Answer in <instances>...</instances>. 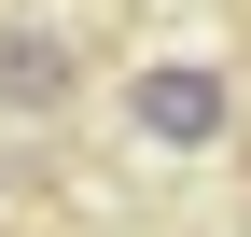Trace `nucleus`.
Wrapping results in <instances>:
<instances>
[{
    "label": "nucleus",
    "mask_w": 251,
    "mask_h": 237,
    "mask_svg": "<svg viewBox=\"0 0 251 237\" xmlns=\"http://www.w3.org/2000/svg\"><path fill=\"white\" fill-rule=\"evenodd\" d=\"M126 126H140L153 154H209V140L237 126V70H209V56H168V70H140Z\"/></svg>",
    "instance_id": "obj_2"
},
{
    "label": "nucleus",
    "mask_w": 251,
    "mask_h": 237,
    "mask_svg": "<svg viewBox=\"0 0 251 237\" xmlns=\"http://www.w3.org/2000/svg\"><path fill=\"white\" fill-rule=\"evenodd\" d=\"M84 98V28L70 14H0V112L14 126H56Z\"/></svg>",
    "instance_id": "obj_1"
},
{
    "label": "nucleus",
    "mask_w": 251,
    "mask_h": 237,
    "mask_svg": "<svg viewBox=\"0 0 251 237\" xmlns=\"http://www.w3.org/2000/svg\"><path fill=\"white\" fill-rule=\"evenodd\" d=\"M0 14H42V0H0Z\"/></svg>",
    "instance_id": "obj_3"
}]
</instances>
